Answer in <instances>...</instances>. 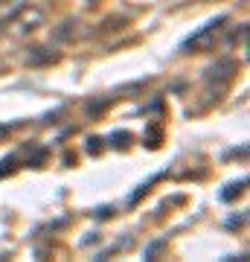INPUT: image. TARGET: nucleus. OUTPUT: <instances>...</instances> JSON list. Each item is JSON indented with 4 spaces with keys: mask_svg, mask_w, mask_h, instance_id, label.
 <instances>
[{
    "mask_svg": "<svg viewBox=\"0 0 250 262\" xmlns=\"http://www.w3.org/2000/svg\"><path fill=\"white\" fill-rule=\"evenodd\" d=\"M0 41H3V18H0Z\"/></svg>",
    "mask_w": 250,
    "mask_h": 262,
    "instance_id": "12",
    "label": "nucleus"
},
{
    "mask_svg": "<svg viewBox=\"0 0 250 262\" xmlns=\"http://www.w3.org/2000/svg\"><path fill=\"white\" fill-rule=\"evenodd\" d=\"M18 128V122H9V125H6V122H0V143H6L12 137V131Z\"/></svg>",
    "mask_w": 250,
    "mask_h": 262,
    "instance_id": "8",
    "label": "nucleus"
},
{
    "mask_svg": "<svg viewBox=\"0 0 250 262\" xmlns=\"http://www.w3.org/2000/svg\"><path fill=\"white\" fill-rule=\"evenodd\" d=\"M111 140H113V143H111L113 149H125V146L131 143V134H128V131H113Z\"/></svg>",
    "mask_w": 250,
    "mask_h": 262,
    "instance_id": "7",
    "label": "nucleus"
},
{
    "mask_svg": "<svg viewBox=\"0 0 250 262\" xmlns=\"http://www.w3.org/2000/svg\"><path fill=\"white\" fill-rule=\"evenodd\" d=\"M236 73H239V64H236L233 58H218L215 64H210L204 70V84H207V91H210V96H213L215 102L221 99V94L233 84Z\"/></svg>",
    "mask_w": 250,
    "mask_h": 262,
    "instance_id": "3",
    "label": "nucleus"
},
{
    "mask_svg": "<svg viewBox=\"0 0 250 262\" xmlns=\"http://www.w3.org/2000/svg\"><path fill=\"white\" fill-rule=\"evenodd\" d=\"M6 70H9V64H6V61H3V58H0V76L6 73Z\"/></svg>",
    "mask_w": 250,
    "mask_h": 262,
    "instance_id": "11",
    "label": "nucleus"
},
{
    "mask_svg": "<svg viewBox=\"0 0 250 262\" xmlns=\"http://www.w3.org/2000/svg\"><path fill=\"white\" fill-rule=\"evenodd\" d=\"M47 24V12L35 3H18L9 15H3V38H27Z\"/></svg>",
    "mask_w": 250,
    "mask_h": 262,
    "instance_id": "1",
    "label": "nucleus"
},
{
    "mask_svg": "<svg viewBox=\"0 0 250 262\" xmlns=\"http://www.w3.org/2000/svg\"><path fill=\"white\" fill-rule=\"evenodd\" d=\"M61 58V53H56V50L50 47H32L27 53V64L29 67H38V64H53V61H58Z\"/></svg>",
    "mask_w": 250,
    "mask_h": 262,
    "instance_id": "4",
    "label": "nucleus"
},
{
    "mask_svg": "<svg viewBox=\"0 0 250 262\" xmlns=\"http://www.w3.org/2000/svg\"><path fill=\"white\" fill-rule=\"evenodd\" d=\"M244 222H247V215L241 213L239 219H230V222H227V227H241V225H244Z\"/></svg>",
    "mask_w": 250,
    "mask_h": 262,
    "instance_id": "10",
    "label": "nucleus"
},
{
    "mask_svg": "<svg viewBox=\"0 0 250 262\" xmlns=\"http://www.w3.org/2000/svg\"><path fill=\"white\" fill-rule=\"evenodd\" d=\"M244 187H247V178H244V175H241L239 181H230V184L221 189V201H227V204L236 201L239 195H244Z\"/></svg>",
    "mask_w": 250,
    "mask_h": 262,
    "instance_id": "5",
    "label": "nucleus"
},
{
    "mask_svg": "<svg viewBox=\"0 0 250 262\" xmlns=\"http://www.w3.org/2000/svg\"><path fill=\"white\" fill-rule=\"evenodd\" d=\"M227 24H230L227 15H218V18L207 20L198 32H192V35L180 44V50H184V53H207V50H215V44L221 41L224 29H227Z\"/></svg>",
    "mask_w": 250,
    "mask_h": 262,
    "instance_id": "2",
    "label": "nucleus"
},
{
    "mask_svg": "<svg viewBox=\"0 0 250 262\" xmlns=\"http://www.w3.org/2000/svg\"><path fill=\"white\" fill-rule=\"evenodd\" d=\"M102 137H90V140H87V151H90V155H96V151H102Z\"/></svg>",
    "mask_w": 250,
    "mask_h": 262,
    "instance_id": "9",
    "label": "nucleus"
},
{
    "mask_svg": "<svg viewBox=\"0 0 250 262\" xmlns=\"http://www.w3.org/2000/svg\"><path fill=\"white\" fill-rule=\"evenodd\" d=\"M18 163H20V158H18V155H9V158H3V160H0V178H6V175H12V172L18 169Z\"/></svg>",
    "mask_w": 250,
    "mask_h": 262,
    "instance_id": "6",
    "label": "nucleus"
}]
</instances>
